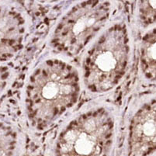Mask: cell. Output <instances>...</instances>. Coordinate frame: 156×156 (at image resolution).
Masks as SVG:
<instances>
[{"label": "cell", "instance_id": "cell-4", "mask_svg": "<svg viewBox=\"0 0 156 156\" xmlns=\"http://www.w3.org/2000/svg\"><path fill=\"white\" fill-rule=\"evenodd\" d=\"M108 1H86L78 3L59 20L51 38L57 51L76 56L106 25L111 13Z\"/></svg>", "mask_w": 156, "mask_h": 156}, {"label": "cell", "instance_id": "cell-2", "mask_svg": "<svg viewBox=\"0 0 156 156\" xmlns=\"http://www.w3.org/2000/svg\"><path fill=\"white\" fill-rule=\"evenodd\" d=\"M129 57L127 26L115 23L98 37L83 59V82L88 90L104 93L116 87L127 71Z\"/></svg>", "mask_w": 156, "mask_h": 156}, {"label": "cell", "instance_id": "cell-6", "mask_svg": "<svg viewBox=\"0 0 156 156\" xmlns=\"http://www.w3.org/2000/svg\"><path fill=\"white\" fill-rule=\"evenodd\" d=\"M26 20L20 11L0 5V63L12 58L23 46Z\"/></svg>", "mask_w": 156, "mask_h": 156}, {"label": "cell", "instance_id": "cell-1", "mask_svg": "<svg viewBox=\"0 0 156 156\" xmlns=\"http://www.w3.org/2000/svg\"><path fill=\"white\" fill-rule=\"evenodd\" d=\"M79 72L60 59H47L30 76L25 107L32 126L43 130L71 109L80 95Z\"/></svg>", "mask_w": 156, "mask_h": 156}, {"label": "cell", "instance_id": "cell-8", "mask_svg": "<svg viewBox=\"0 0 156 156\" xmlns=\"http://www.w3.org/2000/svg\"><path fill=\"white\" fill-rule=\"evenodd\" d=\"M11 79V70L5 65H0V96L5 92Z\"/></svg>", "mask_w": 156, "mask_h": 156}, {"label": "cell", "instance_id": "cell-3", "mask_svg": "<svg viewBox=\"0 0 156 156\" xmlns=\"http://www.w3.org/2000/svg\"><path fill=\"white\" fill-rule=\"evenodd\" d=\"M115 137V120L105 107L85 111L59 133L54 156H110Z\"/></svg>", "mask_w": 156, "mask_h": 156}, {"label": "cell", "instance_id": "cell-5", "mask_svg": "<svg viewBox=\"0 0 156 156\" xmlns=\"http://www.w3.org/2000/svg\"><path fill=\"white\" fill-rule=\"evenodd\" d=\"M154 146H156V103H151L139 109L130 120L127 156H143Z\"/></svg>", "mask_w": 156, "mask_h": 156}, {"label": "cell", "instance_id": "cell-7", "mask_svg": "<svg viewBox=\"0 0 156 156\" xmlns=\"http://www.w3.org/2000/svg\"><path fill=\"white\" fill-rule=\"evenodd\" d=\"M17 147L18 134L15 127L0 120V156H15Z\"/></svg>", "mask_w": 156, "mask_h": 156}]
</instances>
